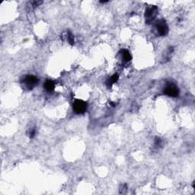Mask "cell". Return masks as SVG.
<instances>
[{
    "label": "cell",
    "instance_id": "obj_1",
    "mask_svg": "<svg viewBox=\"0 0 195 195\" xmlns=\"http://www.w3.org/2000/svg\"><path fill=\"white\" fill-rule=\"evenodd\" d=\"M158 7L155 5L149 6L145 11V18H146V24H150L155 18L157 16Z\"/></svg>",
    "mask_w": 195,
    "mask_h": 195
},
{
    "label": "cell",
    "instance_id": "obj_2",
    "mask_svg": "<svg viewBox=\"0 0 195 195\" xmlns=\"http://www.w3.org/2000/svg\"><path fill=\"white\" fill-rule=\"evenodd\" d=\"M38 82L39 79L34 75H27L23 79L22 83L23 85H24L25 88H27L28 90H31L38 85Z\"/></svg>",
    "mask_w": 195,
    "mask_h": 195
},
{
    "label": "cell",
    "instance_id": "obj_3",
    "mask_svg": "<svg viewBox=\"0 0 195 195\" xmlns=\"http://www.w3.org/2000/svg\"><path fill=\"white\" fill-rule=\"evenodd\" d=\"M155 28L160 36H165L169 33V26L164 19L158 21L155 24Z\"/></svg>",
    "mask_w": 195,
    "mask_h": 195
},
{
    "label": "cell",
    "instance_id": "obj_4",
    "mask_svg": "<svg viewBox=\"0 0 195 195\" xmlns=\"http://www.w3.org/2000/svg\"><path fill=\"white\" fill-rule=\"evenodd\" d=\"M73 110L78 114L85 113L87 110V103L82 100H75L73 103Z\"/></svg>",
    "mask_w": 195,
    "mask_h": 195
},
{
    "label": "cell",
    "instance_id": "obj_5",
    "mask_svg": "<svg viewBox=\"0 0 195 195\" xmlns=\"http://www.w3.org/2000/svg\"><path fill=\"white\" fill-rule=\"evenodd\" d=\"M165 95H166L170 97H178L179 95V89L173 83H169L167 85V86L165 88L164 91H163Z\"/></svg>",
    "mask_w": 195,
    "mask_h": 195
},
{
    "label": "cell",
    "instance_id": "obj_6",
    "mask_svg": "<svg viewBox=\"0 0 195 195\" xmlns=\"http://www.w3.org/2000/svg\"><path fill=\"white\" fill-rule=\"evenodd\" d=\"M121 55H122V58L125 63H128L130 62L132 59V56H131V54L130 53L129 50H121Z\"/></svg>",
    "mask_w": 195,
    "mask_h": 195
},
{
    "label": "cell",
    "instance_id": "obj_7",
    "mask_svg": "<svg viewBox=\"0 0 195 195\" xmlns=\"http://www.w3.org/2000/svg\"><path fill=\"white\" fill-rule=\"evenodd\" d=\"M44 88L47 91H52L55 88V84L53 81L51 80H47L44 83Z\"/></svg>",
    "mask_w": 195,
    "mask_h": 195
},
{
    "label": "cell",
    "instance_id": "obj_8",
    "mask_svg": "<svg viewBox=\"0 0 195 195\" xmlns=\"http://www.w3.org/2000/svg\"><path fill=\"white\" fill-rule=\"evenodd\" d=\"M118 78H119V75H118L117 73H115V74L112 75L110 79H108V82H107V85L108 87H111L112 85L114 84V83L118 81Z\"/></svg>",
    "mask_w": 195,
    "mask_h": 195
},
{
    "label": "cell",
    "instance_id": "obj_9",
    "mask_svg": "<svg viewBox=\"0 0 195 195\" xmlns=\"http://www.w3.org/2000/svg\"><path fill=\"white\" fill-rule=\"evenodd\" d=\"M67 40H68V42H69L70 44H74V36L73 35V34H72L70 31L67 32Z\"/></svg>",
    "mask_w": 195,
    "mask_h": 195
},
{
    "label": "cell",
    "instance_id": "obj_10",
    "mask_svg": "<svg viewBox=\"0 0 195 195\" xmlns=\"http://www.w3.org/2000/svg\"><path fill=\"white\" fill-rule=\"evenodd\" d=\"M35 133H36V131H35V129H33V130H31V132H30V134H29V136H30V138L31 139H32V138L35 136Z\"/></svg>",
    "mask_w": 195,
    "mask_h": 195
},
{
    "label": "cell",
    "instance_id": "obj_11",
    "mask_svg": "<svg viewBox=\"0 0 195 195\" xmlns=\"http://www.w3.org/2000/svg\"><path fill=\"white\" fill-rule=\"evenodd\" d=\"M160 143H161V140H160L159 138L156 137L155 138V145L156 146H159L160 145Z\"/></svg>",
    "mask_w": 195,
    "mask_h": 195
}]
</instances>
